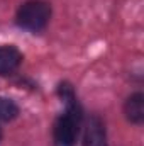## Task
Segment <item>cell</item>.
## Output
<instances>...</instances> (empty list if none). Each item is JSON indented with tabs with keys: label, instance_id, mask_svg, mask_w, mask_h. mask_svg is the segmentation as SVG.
<instances>
[{
	"label": "cell",
	"instance_id": "obj_7",
	"mask_svg": "<svg viewBox=\"0 0 144 146\" xmlns=\"http://www.w3.org/2000/svg\"><path fill=\"white\" fill-rule=\"evenodd\" d=\"M0 139H2V131H0Z\"/></svg>",
	"mask_w": 144,
	"mask_h": 146
},
{
	"label": "cell",
	"instance_id": "obj_4",
	"mask_svg": "<svg viewBox=\"0 0 144 146\" xmlns=\"http://www.w3.org/2000/svg\"><path fill=\"white\" fill-rule=\"evenodd\" d=\"M22 63V54L14 46H0V76L14 73Z\"/></svg>",
	"mask_w": 144,
	"mask_h": 146
},
{
	"label": "cell",
	"instance_id": "obj_3",
	"mask_svg": "<svg viewBox=\"0 0 144 146\" xmlns=\"http://www.w3.org/2000/svg\"><path fill=\"white\" fill-rule=\"evenodd\" d=\"M83 146H107V136H105V126L100 121V117L92 115L85 124V136H83Z\"/></svg>",
	"mask_w": 144,
	"mask_h": 146
},
{
	"label": "cell",
	"instance_id": "obj_1",
	"mask_svg": "<svg viewBox=\"0 0 144 146\" xmlns=\"http://www.w3.org/2000/svg\"><path fill=\"white\" fill-rule=\"evenodd\" d=\"M63 99L66 100L68 109L65 114L59 115V119L54 124V141L56 146H75L80 131V122H81V110L73 92L68 87H65Z\"/></svg>",
	"mask_w": 144,
	"mask_h": 146
},
{
	"label": "cell",
	"instance_id": "obj_5",
	"mask_svg": "<svg viewBox=\"0 0 144 146\" xmlns=\"http://www.w3.org/2000/svg\"><path fill=\"white\" fill-rule=\"evenodd\" d=\"M124 110H126V115L131 122L141 124L144 121V95L143 94L131 95L124 106Z\"/></svg>",
	"mask_w": 144,
	"mask_h": 146
},
{
	"label": "cell",
	"instance_id": "obj_6",
	"mask_svg": "<svg viewBox=\"0 0 144 146\" xmlns=\"http://www.w3.org/2000/svg\"><path fill=\"white\" fill-rule=\"evenodd\" d=\"M17 114H19V107L14 100L0 97V122L12 121L17 117Z\"/></svg>",
	"mask_w": 144,
	"mask_h": 146
},
{
	"label": "cell",
	"instance_id": "obj_2",
	"mask_svg": "<svg viewBox=\"0 0 144 146\" xmlns=\"http://www.w3.org/2000/svg\"><path fill=\"white\" fill-rule=\"evenodd\" d=\"M49 19H51V7L42 0H29L17 10V24L32 33L44 29Z\"/></svg>",
	"mask_w": 144,
	"mask_h": 146
}]
</instances>
